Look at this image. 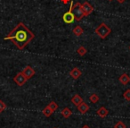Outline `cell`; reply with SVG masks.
Instances as JSON below:
<instances>
[{
	"mask_svg": "<svg viewBox=\"0 0 130 128\" xmlns=\"http://www.w3.org/2000/svg\"><path fill=\"white\" fill-rule=\"evenodd\" d=\"M34 34L22 22H19L15 28L5 37V40H10L17 47V49L22 50L31 40L34 39Z\"/></svg>",
	"mask_w": 130,
	"mask_h": 128,
	"instance_id": "6da1fadb",
	"label": "cell"
},
{
	"mask_svg": "<svg viewBox=\"0 0 130 128\" xmlns=\"http://www.w3.org/2000/svg\"><path fill=\"white\" fill-rule=\"evenodd\" d=\"M110 32H111V30H110V28L108 27V26H107L104 22L101 24L95 29V33L101 39H105Z\"/></svg>",
	"mask_w": 130,
	"mask_h": 128,
	"instance_id": "7a4b0ae2",
	"label": "cell"
},
{
	"mask_svg": "<svg viewBox=\"0 0 130 128\" xmlns=\"http://www.w3.org/2000/svg\"><path fill=\"white\" fill-rule=\"evenodd\" d=\"M72 14L75 17V20L79 22L84 16H85V13H84L83 9L80 3H76L73 5L72 6Z\"/></svg>",
	"mask_w": 130,
	"mask_h": 128,
	"instance_id": "3957f363",
	"label": "cell"
},
{
	"mask_svg": "<svg viewBox=\"0 0 130 128\" xmlns=\"http://www.w3.org/2000/svg\"><path fill=\"white\" fill-rule=\"evenodd\" d=\"M72 6H73V2L71 1V7H70V10L67 12V13H65L62 16V20L65 24H72L75 20V17L72 14Z\"/></svg>",
	"mask_w": 130,
	"mask_h": 128,
	"instance_id": "277c9868",
	"label": "cell"
},
{
	"mask_svg": "<svg viewBox=\"0 0 130 128\" xmlns=\"http://www.w3.org/2000/svg\"><path fill=\"white\" fill-rule=\"evenodd\" d=\"M27 80L28 79L24 76V74H22V72L17 74L16 75L14 76V78H13V81H14V83H16L18 86H22V85L27 82Z\"/></svg>",
	"mask_w": 130,
	"mask_h": 128,
	"instance_id": "5b68a950",
	"label": "cell"
},
{
	"mask_svg": "<svg viewBox=\"0 0 130 128\" xmlns=\"http://www.w3.org/2000/svg\"><path fill=\"white\" fill-rule=\"evenodd\" d=\"M81 6H82V9H83L84 13H85V16L91 15V14L93 13V11H94V7H93L88 2H84L83 4L81 5Z\"/></svg>",
	"mask_w": 130,
	"mask_h": 128,
	"instance_id": "8992f818",
	"label": "cell"
},
{
	"mask_svg": "<svg viewBox=\"0 0 130 128\" xmlns=\"http://www.w3.org/2000/svg\"><path fill=\"white\" fill-rule=\"evenodd\" d=\"M22 74H23L24 76H25V77L27 78L28 80H29V79H30V78L35 74V70L31 66H29V65H27V66H26L25 68L23 69V71H22Z\"/></svg>",
	"mask_w": 130,
	"mask_h": 128,
	"instance_id": "52a82bcc",
	"label": "cell"
},
{
	"mask_svg": "<svg viewBox=\"0 0 130 128\" xmlns=\"http://www.w3.org/2000/svg\"><path fill=\"white\" fill-rule=\"evenodd\" d=\"M81 74H82V72L78 68V67H75V68H73L72 70L70 72V75L75 80L78 79V78L81 76Z\"/></svg>",
	"mask_w": 130,
	"mask_h": 128,
	"instance_id": "ba28073f",
	"label": "cell"
},
{
	"mask_svg": "<svg viewBox=\"0 0 130 128\" xmlns=\"http://www.w3.org/2000/svg\"><path fill=\"white\" fill-rule=\"evenodd\" d=\"M96 114L98 115V117H100L101 118H104L105 117H107L109 114V111L105 107H101L99 109L96 111Z\"/></svg>",
	"mask_w": 130,
	"mask_h": 128,
	"instance_id": "9c48e42d",
	"label": "cell"
},
{
	"mask_svg": "<svg viewBox=\"0 0 130 128\" xmlns=\"http://www.w3.org/2000/svg\"><path fill=\"white\" fill-rule=\"evenodd\" d=\"M78 110L81 114H85V113H87V112L89 110V106L87 104V103L82 102V103H80V104L78 106Z\"/></svg>",
	"mask_w": 130,
	"mask_h": 128,
	"instance_id": "30bf717a",
	"label": "cell"
},
{
	"mask_svg": "<svg viewBox=\"0 0 130 128\" xmlns=\"http://www.w3.org/2000/svg\"><path fill=\"white\" fill-rule=\"evenodd\" d=\"M71 102L73 103L74 105H76L77 107L78 106V105L80 104V103L83 102V99H82L81 97H80L78 94H76V95H74L72 97V99H71Z\"/></svg>",
	"mask_w": 130,
	"mask_h": 128,
	"instance_id": "8fae6325",
	"label": "cell"
},
{
	"mask_svg": "<svg viewBox=\"0 0 130 128\" xmlns=\"http://www.w3.org/2000/svg\"><path fill=\"white\" fill-rule=\"evenodd\" d=\"M119 82L122 83V84L126 85V84H127V83L130 82V77L126 74H123L122 75L119 77Z\"/></svg>",
	"mask_w": 130,
	"mask_h": 128,
	"instance_id": "7c38bea8",
	"label": "cell"
},
{
	"mask_svg": "<svg viewBox=\"0 0 130 128\" xmlns=\"http://www.w3.org/2000/svg\"><path fill=\"white\" fill-rule=\"evenodd\" d=\"M61 115H62L64 118H69V117H71V115H72V113H71V109H70V108H64L61 111Z\"/></svg>",
	"mask_w": 130,
	"mask_h": 128,
	"instance_id": "4fadbf2b",
	"label": "cell"
},
{
	"mask_svg": "<svg viewBox=\"0 0 130 128\" xmlns=\"http://www.w3.org/2000/svg\"><path fill=\"white\" fill-rule=\"evenodd\" d=\"M84 32V30L82 29V27H80L79 25L76 26V27L73 29V33H74L76 36H81Z\"/></svg>",
	"mask_w": 130,
	"mask_h": 128,
	"instance_id": "5bb4252c",
	"label": "cell"
},
{
	"mask_svg": "<svg viewBox=\"0 0 130 128\" xmlns=\"http://www.w3.org/2000/svg\"><path fill=\"white\" fill-rule=\"evenodd\" d=\"M42 112H43V114H44V115H45V117H50V115H53V113H54V111H53V110L51 109V108H49L48 106H47V107H45V108H44V109H43V111H42Z\"/></svg>",
	"mask_w": 130,
	"mask_h": 128,
	"instance_id": "9a60e30c",
	"label": "cell"
},
{
	"mask_svg": "<svg viewBox=\"0 0 130 128\" xmlns=\"http://www.w3.org/2000/svg\"><path fill=\"white\" fill-rule=\"evenodd\" d=\"M77 52H78V54L79 55V56H85V55L87 54V49H86L85 47H83V46H80V47L77 49Z\"/></svg>",
	"mask_w": 130,
	"mask_h": 128,
	"instance_id": "2e32d148",
	"label": "cell"
},
{
	"mask_svg": "<svg viewBox=\"0 0 130 128\" xmlns=\"http://www.w3.org/2000/svg\"><path fill=\"white\" fill-rule=\"evenodd\" d=\"M89 100H90L92 103H97L98 101H99V97H98L97 94L94 93V94H92V95L90 96V98H89Z\"/></svg>",
	"mask_w": 130,
	"mask_h": 128,
	"instance_id": "e0dca14e",
	"label": "cell"
},
{
	"mask_svg": "<svg viewBox=\"0 0 130 128\" xmlns=\"http://www.w3.org/2000/svg\"><path fill=\"white\" fill-rule=\"evenodd\" d=\"M48 107L51 108V109L53 110V111H55V110L58 108V105L56 104V103L54 102V101H52V102H50V103H49Z\"/></svg>",
	"mask_w": 130,
	"mask_h": 128,
	"instance_id": "ac0fdd59",
	"label": "cell"
},
{
	"mask_svg": "<svg viewBox=\"0 0 130 128\" xmlns=\"http://www.w3.org/2000/svg\"><path fill=\"white\" fill-rule=\"evenodd\" d=\"M123 96H124L125 99L127 101H130V90L128 89V90H126V91L124 92V94H123Z\"/></svg>",
	"mask_w": 130,
	"mask_h": 128,
	"instance_id": "d6986e66",
	"label": "cell"
},
{
	"mask_svg": "<svg viewBox=\"0 0 130 128\" xmlns=\"http://www.w3.org/2000/svg\"><path fill=\"white\" fill-rule=\"evenodd\" d=\"M114 128H126V126L123 122H118L117 124L114 125Z\"/></svg>",
	"mask_w": 130,
	"mask_h": 128,
	"instance_id": "ffe728a7",
	"label": "cell"
},
{
	"mask_svg": "<svg viewBox=\"0 0 130 128\" xmlns=\"http://www.w3.org/2000/svg\"><path fill=\"white\" fill-rule=\"evenodd\" d=\"M6 108V103L4 102V101H2L1 99H0V112L4 111L5 109Z\"/></svg>",
	"mask_w": 130,
	"mask_h": 128,
	"instance_id": "44dd1931",
	"label": "cell"
},
{
	"mask_svg": "<svg viewBox=\"0 0 130 128\" xmlns=\"http://www.w3.org/2000/svg\"><path fill=\"white\" fill-rule=\"evenodd\" d=\"M71 0H61V2L63 3V4H67L68 2H70Z\"/></svg>",
	"mask_w": 130,
	"mask_h": 128,
	"instance_id": "7402d4cb",
	"label": "cell"
},
{
	"mask_svg": "<svg viewBox=\"0 0 130 128\" xmlns=\"http://www.w3.org/2000/svg\"><path fill=\"white\" fill-rule=\"evenodd\" d=\"M117 1L119 3V4H123V3H124L125 1H126V0H117Z\"/></svg>",
	"mask_w": 130,
	"mask_h": 128,
	"instance_id": "603a6c76",
	"label": "cell"
},
{
	"mask_svg": "<svg viewBox=\"0 0 130 128\" xmlns=\"http://www.w3.org/2000/svg\"><path fill=\"white\" fill-rule=\"evenodd\" d=\"M82 128H90V127H89L88 125H87V124H86V125H84V126H83V127H82Z\"/></svg>",
	"mask_w": 130,
	"mask_h": 128,
	"instance_id": "cb8c5ba5",
	"label": "cell"
},
{
	"mask_svg": "<svg viewBox=\"0 0 130 128\" xmlns=\"http://www.w3.org/2000/svg\"><path fill=\"white\" fill-rule=\"evenodd\" d=\"M109 1H112V0H109Z\"/></svg>",
	"mask_w": 130,
	"mask_h": 128,
	"instance_id": "d4e9b609",
	"label": "cell"
},
{
	"mask_svg": "<svg viewBox=\"0 0 130 128\" xmlns=\"http://www.w3.org/2000/svg\"><path fill=\"white\" fill-rule=\"evenodd\" d=\"M129 49H130V47H129Z\"/></svg>",
	"mask_w": 130,
	"mask_h": 128,
	"instance_id": "484cf974",
	"label": "cell"
}]
</instances>
